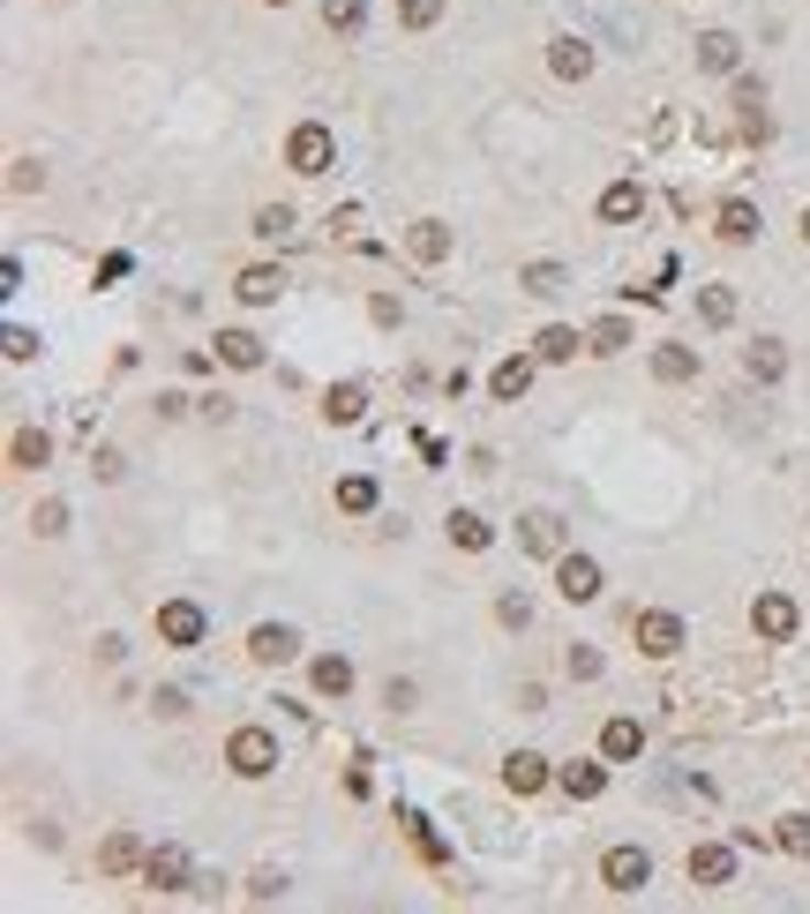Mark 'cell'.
<instances>
[{"label":"cell","mask_w":810,"mask_h":914,"mask_svg":"<svg viewBox=\"0 0 810 914\" xmlns=\"http://www.w3.org/2000/svg\"><path fill=\"white\" fill-rule=\"evenodd\" d=\"M331 158H339V143H331V127H323V121H300L293 135H286V166H293L300 180L331 172Z\"/></svg>","instance_id":"cell-1"},{"label":"cell","mask_w":810,"mask_h":914,"mask_svg":"<svg viewBox=\"0 0 810 914\" xmlns=\"http://www.w3.org/2000/svg\"><path fill=\"white\" fill-rule=\"evenodd\" d=\"M225 765H233L241 780H263V772H278V735H270V727H233V743H225Z\"/></svg>","instance_id":"cell-2"},{"label":"cell","mask_w":810,"mask_h":914,"mask_svg":"<svg viewBox=\"0 0 810 914\" xmlns=\"http://www.w3.org/2000/svg\"><path fill=\"white\" fill-rule=\"evenodd\" d=\"M203 629H211V615H203L196 600H166V608H158V637H166L173 653H196Z\"/></svg>","instance_id":"cell-3"},{"label":"cell","mask_w":810,"mask_h":914,"mask_svg":"<svg viewBox=\"0 0 810 914\" xmlns=\"http://www.w3.org/2000/svg\"><path fill=\"white\" fill-rule=\"evenodd\" d=\"M600 884H608V892H645V884H653V855H645V847H608V855H600Z\"/></svg>","instance_id":"cell-4"},{"label":"cell","mask_w":810,"mask_h":914,"mask_svg":"<svg viewBox=\"0 0 810 914\" xmlns=\"http://www.w3.org/2000/svg\"><path fill=\"white\" fill-rule=\"evenodd\" d=\"M751 629H758L766 645H788V637H796V600H788V592H758V600H751Z\"/></svg>","instance_id":"cell-5"},{"label":"cell","mask_w":810,"mask_h":914,"mask_svg":"<svg viewBox=\"0 0 810 914\" xmlns=\"http://www.w3.org/2000/svg\"><path fill=\"white\" fill-rule=\"evenodd\" d=\"M555 592L578 608V600H600V562L593 555H555Z\"/></svg>","instance_id":"cell-6"},{"label":"cell","mask_w":810,"mask_h":914,"mask_svg":"<svg viewBox=\"0 0 810 914\" xmlns=\"http://www.w3.org/2000/svg\"><path fill=\"white\" fill-rule=\"evenodd\" d=\"M631 629H639V653H653V660H668V653H683V623H676V615H661V608H645V615H631Z\"/></svg>","instance_id":"cell-7"},{"label":"cell","mask_w":810,"mask_h":914,"mask_svg":"<svg viewBox=\"0 0 810 914\" xmlns=\"http://www.w3.org/2000/svg\"><path fill=\"white\" fill-rule=\"evenodd\" d=\"M143 877H151L158 892H188V877H196V862H188V847H151V862H143Z\"/></svg>","instance_id":"cell-8"},{"label":"cell","mask_w":810,"mask_h":914,"mask_svg":"<svg viewBox=\"0 0 810 914\" xmlns=\"http://www.w3.org/2000/svg\"><path fill=\"white\" fill-rule=\"evenodd\" d=\"M503 788L511 794H541L548 788V757H541V749H511V757H503Z\"/></svg>","instance_id":"cell-9"},{"label":"cell","mask_w":810,"mask_h":914,"mask_svg":"<svg viewBox=\"0 0 810 914\" xmlns=\"http://www.w3.org/2000/svg\"><path fill=\"white\" fill-rule=\"evenodd\" d=\"M143 862H151V847H143L135 832H113V839L98 847V870L106 877H129V870H143Z\"/></svg>","instance_id":"cell-10"},{"label":"cell","mask_w":810,"mask_h":914,"mask_svg":"<svg viewBox=\"0 0 810 914\" xmlns=\"http://www.w3.org/2000/svg\"><path fill=\"white\" fill-rule=\"evenodd\" d=\"M735 60H743V38H735V31H706V38H698V68H706V76H735Z\"/></svg>","instance_id":"cell-11"},{"label":"cell","mask_w":810,"mask_h":914,"mask_svg":"<svg viewBox=\"0 0 810 914\" xmlns=\"http://www.w3.org/2000/svg\"><path fill=\"white\" fill-rule=\"evenodd\" d=\"M743 375H751V382H780V375H788V345H780V337L743 345Z\"/></svg>","instance_id":"cell-12"},{"label":"cell","mask_w":810,"mask_h":914,"mask_svg":"<svg viewBox=\"0 0 810 914\" xmlns=\"http://www.w3.org/2000/svg\"><path fill=\"white\" fill-rule=\"evenodd\" d=\"M248 653H256L263 667H286V660L300 653V637H293L286 623H256V637H248Z\"/></svg>","instance_id":"cell-13"},{"label":"cell","mask_w":810,"mask_h":914,"mask_svg":"<svg viewBox=\"0 0 810 914\" xmlns=\"http://www.w3.org/2000/svg\"><path fill=\"white\" fill-rule=\"evenodd\" d=\"M548 68L563 76V83H586V76H593V45H586V38H555L548 45Z\"/></svg>","instance_id":"cell-14"},{"label":"cell","mask_w":810,"mask_h":914,"mask_svg":"<svg viewBox=\"0 0 810 914\" xmlns=\"http://www.w3.org/2000/svg\"><path fill=\"white\" fill-rule=\"evenodd\" d=\"M639 749H645V727H639V720H623V712H615V720L600 727V757H615V765H631Z\"/></svg>","instance_id":"cell-15"},{"label":"cell","mask_w":810,"mask_h":914,"mask_svg":"<svg viewBox=\"0 0 810 914\" xmlns=\"http://www.w3.org/2000/svg\"><path fill=\"white\" fill-rule=\"evenodd\" d=\"M518 547H525V555H563V517L533 510V517L518 525Z\"/></svg>","instance_id":"cell-16"},{"label":"cell","mask_w":810,"mask_h":914,"mask_svg":"<svg viewBox=\"0 0 810 914\" xmlns=\"http://www.w3.org/2000/svg\"><path fill=\"white\" fill-rule=\"evenodd\" d=\"M690 884H728L735 877V847H690Z\"/></svg>","instance_id":"cell-17"},{"label":"cell","mask_w":810,"mask_h":914,"mask_svg":"<svg viewBox=\"0 0 810 914\" xmlns=\"http://www.w3.org/2000/svg\"><path fill=\"white\" fill-rule=\"evenodd\" d=\"M233 292H241L248 308H270V300L286 292V270H270V263H256V270H241V278H233Z\"/></svg>","instance_id":"cell-18"},{"label":"cell","mask_w":810,"mask_h":914,"mask_svg":"<svg viewBox=\"0 0 810 914\" xmlns=\"http://www.w3.org/2000/svg\"><path fill=\"white\" fill-rule=\"evenodd\" d=\"M639 210H645V188H639V180H615V188L600 196V218H608V225H631Z\"/></svg>","instance_id":"cell-19"},{"label":"cell","mask_w":810,"mask_h":914,"mask_svg":"<svg viewBox=\"0 0 810 914\" xmlns=\"http://www.w3.org/2000/svg\"><path fill=\"white\" fill-rule=\"evenodd\" d=\"M218 360H225V368H263V337L256 331H218Z\"/></svg>","instance_id":"cell-20"},{"label":"cell","mask_w":810,"mask_h":914,"mask_svg":"<svg viewBox=\"0 0 810 914\" xmlns=\"http://www.w3.org/2000/svg\"><path fill=\"white\" fill-rule=\"evenodd\" d=\"M406 248H413V263H443V255H451V225H435V218H421V225L406 233Z\"/></svg>","instance_id":"cell-21"},{"label":"cell","mask_w":810,"mask_h":914,"mask_svg":"<svg viewBox=\"0 0 810 914\" xmlns=\"http://www.w3.org/2000/svg\"><path fill=\"white\" fill-rule=\"evenodd\" d=\"M360 413H368V390H360V382H339V390L323 398V420H331V427H353Z\"/></svg>","instance_id":"cell-22"},{"label":"cell","mask_w":810,"mask_h":914,"mask_svg":"<svg viewBox=\"0 0 810 914\" xmlns=\"http://www.w3.org/2000/svg\"><path fill=\"white\" fill-rule=\"evenodd\" d=\"M713 233H721L728 248H743V241H758V210H751V203H721V225H713Z\"/></svg>","instance_id":"cell-23"},{"label":"cell","mask_w":810,"mask_h":914,"mask_svg":"<svg viewBox=\"0 0 810 914\" xmlns=\"http://www.w3.org/2000/svg\"><path fill=\"white\" fill-rule=\"evenodd\" d=\"M698 323H706V331H728V323H735V292L728 286H698Z\"/></svg>","instance_id":"cell-24"},{"label":"cell","mask_w":810,"mask_h":914,"mask_svg":"<svg viewBox=\"0 0 810 914\" xmlns=\"http://www.w3.org/2000/svg\"><path fill=\"white\" fill-rule=\"evenodd\" d=\"M8 457H15V465H23V472H38L45 457H53V443H45L38 427H15V435H8Z\"/></svg>","instance_id":"cell-25"},{"label":"cell","mask_w":810,"mask_h":914,"mask_svg":"<svg viewBox=\"0 0 810 914\" xmlns=\"http://www.w3.org/2000/svg\"><path fill=\"white\" fill-rule=\"evenodd\" d=\"M653 375H661V382H690V375H698V353H690V345H661V353H653Z\"/></svg>","instance_id":"cell-26"},{"label":"cell","mask_w":810,"mask_h":914,"mask_svg":"<svg viewBox=\"0 0 810 914\" xmlns=\"http://www.w3.org/2000/svg\"><path fill=\"white\" fill-rule=\"evenodd\" d=\"M600 788H608V772H600V765H563V794H570V802H593Z\"/></svg>","instance_id":"cell-27"},{"label":"cell","mask_w":810,"mask_h":914,"mask_svg":"<svg viewBox=\"0 0 810 914\" xmlns=\"http://www.w3.org/2000/svg\"><path fill=\"white\" fill-rule=\"evenodd\" d=\"M525 382H533V360H503V368L488 375V390H496L503 405H511V398H525Z\"/></svg>","instance_id":"cell-28"},{"label":"cell","mask_w":810,"mask_h":914,"mask_svg":"<svg viewBox=\"0 0 810 914\" xmlns=\"http://www.w3.org/2000/svg\"><path fill=\"white\" fill-rule=\"evenodd\" d=\"M315 690H323V698H345V690H353V660L323 653V660H315Z\"/></svg>","instance_id":"cell-29"},{"label":"cell","mask_w":810,"mask_h":914,"mask_svg":"<svg viewBox=\"0 0 810 914\" xmlns=\"http://www.w3.org/2000/svg\"><path fill=\"white\" fill-rule=\"evenodd\" d=\"M488 540H496V533H488V525H480L473 510H451V547H466V555H480Z\"/></svg>","instance_id":"cell-30"},{"label":"cell","mask_w":810,"mask_h":914,"mask_svg":"<svg viewBox=\"0 0 810 914\" xmlns=\"http://www.w3.org/2000/svg\"><path fill=\"white\" fill-rule=\"evenodd\" d=\"M323 23H331L339 38H353V31L368 23V0H323Z\"/></svg>","instance_id":"cell-31"},{"label":"cell","mask_w":810,"mask_h":914,"mask_svg":"<svg viewBox=\"0 0 810 914\" xmlns=\"http://www.w3.org/2000/svg\"><path fill=\"white\" fill-rule=\"evenodd\" d=\"M533 353L563 368V360H578V331H563V323H555V331H541V337H533Z\"/></svg>","instance_id":"cell-32"},{"label":"cell","mask_w":810,"mask_h":914,"mask_svg":"<svg viewBox=\"0 0 810 914\" xmlns=\"http://www.w3.org/2000/svg\"><path fill=\"white\" fill-rule=\"evenodd\" d=\"M339 510H353V517H368V510H376V480H368V472H353V480H339Z\"/></svg>","instance_id":"cell-33"},{"label":"cell","mask_w":810,"mask_h":914,"mask_svg":"<svg viewBox=\"0 0 810 914\" xmlns=\"http://www.w3.org/2000/svg\"><path fill=\"white\" fill-rule=\"evenodd\" d=\"M586 345H593V353H623V345H631V323H623V315H608V323H593V331H586Z\"/></svg>","instance_id":"cell-34"},{"label":"cell","mask_w":810,"mask_h":914,"mask_svg":"<svg viewBox=\"0 0 810 914\" xmlns=\"http://www.w3.org/2000/svg\"><path fill=\"white\" fill-rule=\"evenodd\" d=\"M248 233H263V241H286V233H293V210H286V203H263Z\"/></svg>","instance_id":"cell-35"},{"label":"cell","mask_w":810,"mask_h":914,"mask_svg":"<svg viewBox=\"0 0 810 914\" xmlns=\"http://www.w3.org/2000/svg\"><path fill=\"white\" fill-rule=\"evenodd\" d=\"M525 292H533V300L563 292V263H525Z\"/></svg>","instance_id":"cell-36"},{"label":"cell","mask_w":810,"mask_h":914,"mask_svg":"<svg viewBox=\"0 0 810 914\" xmlns=\"http://www.w3.org/2000/svg\"><path fill=\"white\" fill-rule=\"evenodd\" d=\"M398 23H406V31H428V23H443V0H398Z\"/></svg>","instance_id":"cell-37"},{"label":"cell","mask_w":810,"mask_h":914,"mask_svg":"<svg viewBox=\"0 0 810 914\" xmlns=\"http://www.w3.org/2000/svg\"><path fill=\"white\" fill-rule=\"evenodd\" d=\"M31 525H38V540H60V533H68V502H38Z\"/></svg>","instance_id":"cell-38"},{"label":"cell","mask_w":810,"mask_h":914,"mask_svg":"<svg viewBox=\"0 0 810 914\" xmlns=\"http://www.w3.org/2000/svg\"><path fill=\"white\" fill-rule=\"evenodd\" d=\"M773 839H780L788 855H810V817H803V810H796V817H780V832H773Z\"/></svg>","instance_id":"cell-39"},{"label":"cell","mask_w":810,"mask_h":914,"mask_svg":"<svg viewBox=\"0 0 810 914\" xmlns=\"http://www.w3.org/2000/svg\"><path fill=\"white\" fill-rule=\"evenodd\" d=\"M8 188H15V196H31V188H45V172L31 166V158H15V172H8Z\"/></svg>","instance_id":"cell-40"},{"label":"cell","mask_w":810,"mask_h":914,"mask_svg":"<svg viewBox=\"0 0 810 914\" xmlns=\"http://www.w3.org/2000/svg\"><path fill=\"white\" fill-rule=\"evenodd\" d=\"M496 615H503V623H511V629H525V623H533V608H525L518 592H503V600H496Z\"/></svg>","instance_id":"cell-41"},{"label":"cell","mask_w":810,"mask_h":914,"mask_svg":"<svg viewBox=\"0 0 810 914\" xmlns=\"http://www.w3.org/2000/svg\"><path fill=\"white\" fill-rule=\"evenodd\" d=\"M570 675H578V682H593V675H600V653H593V645H570Z\"/></svg>","instance_id":"cell-42"},{"label":"cell","mask_w":810,"mask_h":914,"mask_svg":"<svg viewBox=\"0 0 810 914\" xmlns=\"http://www.w3.org/2000/svg\"><path fill=\"white\" fill-rule=\"evenodd\" d=\"M278 892H286V877H278V870H263V877H248V900H278Z\"/></svg>","instance_id":"cell-43"},{"label":"cell","mask_w":810,"mask_h":914,"mask_svg":"<svg viewBox=\"0 0 810 914\" xmlns=\"http://www.w3.org/2000/svg\"><path fill=\"white\" fill-rule=\"evenodd\" d=\"M90 465H98V480H121V472H129V457H121V450H98Z\"/></svg>","instance_id":"cell-44"},{"label":"cell","mask_w":810,"mask_h":914,"mask_svg":"<svg viewBox=\"0 0 810 914\" xmlns=\"http://www.w3.org/2000/svg\"><path fill=\"white\" fill-rule=\"evenodd\" d=\"M803 241H810V210H803Z\"/></svg>","instance_id":"cell-45"},{"label":"cell","mask_w":810,"mask_h":914,"mask_svg":"<svg viewBox=\"0 0 810 914\" xmlns=\"http://www.w3.org/2000/svg\"><path fill=\"white\" fill-rule=\"evenodd\" d=\"M270 8H286V0H270Z\"/></svg>","instance_id":"cell-46"}]
</instances>
